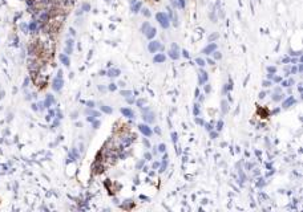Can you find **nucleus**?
<instances>
[{
  "instance_id": "f257e3e1",
  "label": "nucleus",
  "mask_w": 303,
  "mask_h": 212,
  "mask_svg": "<svg viewBox=\"0 0 303 212\" xmlns=\"http://www.w3.org/2000/svg\"><path fill=\"white\" fill-rule=\"evenodd\" d=\"M138 127H140V131H141L145 137H150V135H152V130L149 129V126H148V125H140Z\"/></svg>"
},
{
  "instance_id": "f03ea898",
  "label": "nucleus",
  "mask_w": 303,
  "mask_h": 212,
  "mask_svg": "<svg viewBox=\"0 0 303 212\" xmlns=\"http://www.w3.org/2000/svg\"><path fill=\"white\" fill-rule=\"evenodd\" d=\"M121 113L125 115V117H128V118H132V117H134V113L130 110V109H126V107H124V109H121Z\"/></svg>"
},
{
  "instance_id": "7ed1b4c3",
  "label": "nucleus",
  "mask_w": 303,
  "mask_h": 212,
  "mask_svg": "<svg viewBox=\"0 0 303 212\" xmlns=\"http://www.w3.org/2000/svg\"><path fill=\"white\" fill-rule=\"evenodd\" d=\"M158 20H160V23H161V24H162V27H165V28H168V25H169V23H168V19L166 17H164V15H158Z\"/></svg>"
},
{
  "instance_id": "20e7f679",
  "label": "nucleus",
  "mask_w": 303,
  "mask_h": 212,
  "mask_svg": "<svg viewBox=\"0 0 303 212\" xmlns=\"http://www.w3.org/2000/svg\"><path fill=\"white\" fill-rule=\"evenodd\" d=\"M158 49H160V44H158L157 41L150 43V45H149V51H150V52H156V51H158Z\"/></svg>"
},
{
  "instance_id": "39448f33",
  "label": "nucleus",
  "mask_w": 303,
  "mask_h": 212,
  "mask_svg": "<svg viewBox=\"0 0 303 212\" xmlns=\"http://www.w3.org/2000/svg\"><path fill=\"white\" fill-rule=\"evenodd\" d=\"M292 104H295V99H294L292 97H290V98H287V99L283 102V105H282V106L286 109V107H289V106H290V105H292Z\"/></svg>"
},
{
  "instance_id": "423d86ee",
  "label": "nucleus",
  "mask_w": 303,
  "mask_h": 212,
  "mask_svg": "<svg viewBox=\"0 0 303 212\" xmlns=\"http://www.w3.org/2000/svg\"><path fill=\"white\" fill-rule=\"evenodd\" d=\"M206 80H207V74L204 72V70H201L199 72V84H204Z\"/></svg>"
},
{
  "instance_id": "0eeeda50",
  "label": "nucleus",
  "mask_w": 303,
  "mask_h": 212,
  "mask_svg": "<svg viewBox=\"0 0 303 212\" xmlns=\"http://www.w3.org/2000/svg\"><path fill=\"white\" fill-rule=\"evenodd\" d=\"M217 48V45L215 44H210V45H209L207 46V48H205L204 49V53H206V54H209V53H210V52H213L214 49Z\"/></svg>"
},
{
  "instance_id": "6e6552de",
  "label": "nucleus",
  "mask_w": 303,
  "mask_h": 212,
  "mask_svg": "<svg viewBox=\"0 0 303 212\" xmlns=\"http://www.w3.org/2000/svg\"><path fill=\"white\" fill-rule=\"evenodd\" d=\"M162 61H165L164 54H157V56H154V62H162Z\"/></svg>"
},
{
  "instance_id": "1a4fd4ad",
  "label": "nucleus",
  "mask_w": 303,
  "mask_h": 212,
  "mask_svg": "<svg viewBox=\"0 0 303 212\" xmlns=\"http://www.w3.org/2000/svg\"><path fill=\"white\" fill-rule=\"evenodd\" d=\"M170 57H172V58H178V57H180V54H178V52H177V46H176V51H174V48L170 51Z\"/></svg>"
},
{
  "instance_id": "9d476101",
  "label": "nucleus",
  "mask_w": 303,
  "mask_h": 212,
  "mask_svg": "<svg viewBox=\"0 0 303 212\" xmlns=\"http://www.w3.org/2000/svg\"><path fill=\"white\" fill-rule=\"evenodd\" d=\"M144 118H145V121H148V122H153V121H154V118H153V114H152V113L144 114Z\"/></svg>"
},
{
  "instance_id": "9b49d317",
  "label": "nucleus",
  "mask_w": 303,
  "mask_h": 212,
  "mask_svg": "<svg viewBox=\"0 0 303 212\" xmlns=\"http://www.w3.org/2000/svg\"><path fill=\"white\" fill-rule=\"evenodd\" d=\"M61 85H63V81H61V80H56V81H55V85H53V88H55L56 90H59V89H61Z\"/></svg>"
},
{
  "instance_id": "f8f14e48",
  "label": "nucleus",
  "mask_w": 303,
  "mask_h": 212,
  "mask_svg": "<svg viewBox=\"0 0 303 212\" xmlns=\"http://www.w3.org/2000/svg\"><path fill=\"white\" fill-rule=\"evenodd\" d=\"M118 74H120V70H117V69H114V70H109V76L116 77V76H118Z\"/></svg>"
},
{
  "instance_id": "ddd939ff",
  "label": "nucleus",
  "mask_w": 303,
  "mask_h": 212,
  "mask_svg": "<svg viewBox=\"0 0 303 212\" xmlns=\"http://www.w3.org/2000/svg\"><path fill=\"white\" fill-rule=\"evenodd\" d=\"M101 110L105 112V113H108V114H111V113H112V109H111V107H108V106H101Z\"/></svg>"
},
{
  "instance_id": "4468645a",
  "label": "nucleus",
  "mask_w": 303,
  "mask_h": 212,
  "mask_svg": "<svg viewBox=\"0 0 303 212\" xmlns=\"http://www.w3.org/2000/svg\"><path fill=\"white\" fill-rule=\"evenodd\" d=\"M60 58H61V61L64 62V65H69V60L65 56H60Z\"/></svg>"
},
{
  "instance_id": "2eb2a0df",
  "label": "nucleus",
  "mask_w": 303,
  "mask_h": 212,
  "mask_svg": "<svg viewBox=\"0 0 303 212\" xmlns=\"http://www.w3.org/2000/svg\"><path fill=\"white\" fill-rule=\"evenodd\" d=\"M226 105H227V104H226V101H223V102H222V106H223V107H222V110H223V113H226V112H227Z\"/></svg>"
},
{
  "instance_id": "dca6fc26",
  "label": "nucleus",
  "mask_w": 303,
  "mask_h": 212,
  "mask_svg": "<svg viewBox=\"0 0 303 212\" xmlns=\"http://www.w3.org/2000/svg\"><path fill=\"white\" fill-rule=\"evenodd\" d=\"M197 64H198L199 66H204V65H205V61L201 60V58H197Z\"/></svg>"
},
{
  "instance_id": "f3484780",
  "label": "nucleus",
  "mask_w": 303,
  "mask_h": 212,
  "mask_svg": "<svg viewBox=\"0 0 303 212\" xmlns=\"http://www.w3.org/2000/svg\"><path fill=\"white\" fill-rule=\"evenodd\" d=\"M121 94H122V96H125V97H129L132 94V92H121Z\"/></svg>"
},
{
  "instance_id": "a211bd4d",
  "label": "nucleus",
  "mask_w": 303,
  "mask_h": 212,
  "mask_svg": "<svg viewBox=\"0 0 303 212\" xmlns=\"http://www.w3.org/2000/svg\"><path fill=\"white\" fill-rule=\"evenodd\" d=\"M222 125H223V122H222V121H219V123L217 125V130H221V129H222Z\"/></svg>"
},
{
  "instance_id": "6ab92c4d",
  "label": "nucleus",
  "mask_w": 303,
  "mask_h": 212,
  "mask_svg": "<svg viewBox=\"0 0 303 212\" xmlns=\"http://www.w3.org/2000/svg\"><path fill=\"white\" fill-rule=\"evenodd\" d=\"M165 148H166V147H165V145H160L158 150H160V151H165Z\"/></svg>"
},
{
  "instance_id": "aec40b11",
  "label": "nucleus",
  "mask_w": 303,
  "mask_h": 212,
  "mask_svg": "<svg viewBox=\"0 0 303 212\" xmlns=\"http://www.w3.org/2000/svg\"><path fill=\"white\" fill-rule=\"evenodd\" d=\"M109 90H112V92H114V90H116V85H114V84H112V85L109 86Z\"/></svg>"
},
{
  "instance_id": "412c9836",
  "label": "nucleus",
  "mask_w": 303,
  "mask_h": 212,
  "mask_svg": "<svg viewBox=\"0 0 303 212\" xmlns=\"http://www.w3.org/2000/svg\"><path fill=\"white\" fill-rule=\"evenodd\" d=\"M214 57H215V58H221V53H219V52H215Z\"/></svg>"
},
{
  "instance_id": "4be33fe9",
  "label": "nucleus",
  "mask_w": 303,
  "mask_h": 212,
  "mask_svg": "<svg viewBox=\"0 0 303 212\" xmlns=\"http://www.w3.org/2000/svg\"><path fill=\"white\" fill-rule=\"evenodd\" d=\"M172 137H173V140L176 142V140H177V134H176V133H173V134H172Z\"/></svg>"
},
{
  "instance_id": "5701e85b",
  "label": "nucleus",
  "mask_w": 303,
  "mask_h": 212,
  "mask_svg": "<svg viewBox=\"0 0 303 212\" xmlns=\"http://www.w3.org/2000/svg\"><path fill=\"white\" fill-rule=\"evenodd\" d=\"M274 99H275V101H278V99H281V94H277V96L274 97Z\"/></svg>"
},
{
  "instance_id": "b1692460",
  "label": "nucleus",
  "mask_w": 303,
  "mask_h": 212,
  "mask_svg": "<svg viewBox=\"0 0 303 212\" xmlns=\"http://www.w3.org/2000/svg\"><path fill=\"white\" fill-rule=\"evenodd\" d=\"M142 104H144V101H142V99H140V101L137 102V105H138V106H141Z\"/></svg>"
},
{
  "instance_id": "393cba45",
  "label": "nucleus",
  "mask_w": 303,
  "mask_h": 212,
  "mask_svg": "<svg viewBox=\"0 0 303 212\" xmlns=\"http://www.w3.org/2000/svg\"><path fill=\"white\" fill-rule=\"evenodd\" d=\"M263 86H270V82H269V81H265V82H263Z\"/></svg>"
},
{
  "instance_id": "a878e982",
  "label": "nucleus",
  "mask_w": 303,
  "mask_h": 212,
  "mask_svg": "<svg viewBox=\"0 0 303 212\" xmlns=\"http://www.w3.org/2000/svg\"><path fill=\"white\" fill-rule=\"evenodd\" d=\"M269 72H273V73H274V72H275V68H269Z\"/></svg>"
},
{
  "instance_id": "bb28decb",
  "label": "nucleus",
  "mask_w": 303,
  "mask_h": 212,
  "mask_svg": "<svg viewBox=\"0 0 303 212\" xmlns=\"http://www.w3.org/2000/svg\"><path fill=\"white\" fill-rule=\"evenodd\" d=\"M217 137V133H212V138H215Z\"/></svg>"
}]
</instances>
